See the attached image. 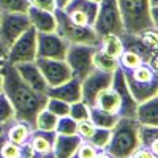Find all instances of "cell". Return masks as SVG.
Here are the masks:
<instances>
[{"label": "cell", "mask_w": 158, "mask_h": 158, "mask_svg": "<svg viewBox=\"0 0 158 158\" xmlns=\"http://www.w3.org/2000/svg\"><path fill=\"white\" fill-rule=\"evenodd\" d=\"M95 125L92 123L89 118L87 120H82V122H79V125H77V131L81 133V136L82 138H87V139H90V136L94 135V131H95Z\"/></svg>", "instance_id": "37"}, {"label": "cell", "mask_w": 158, "mask_h": 158, "mask_svg": "<svg viewBox=\"0 0 158 158\" xmlns=\"http://www.w3.org/2000/svg\"><path fill=\"white\" fill-rule=\"evenodd\" d=\"M6 52H8V48L3 44V41L0 40V54H3V56H6Z\"/></svg>", "instance_id": "45"}, {"label": "cell", "mask_w": 158, "mask_h": 158, "mask_svg": "<svg viewBox=\"0 0 158 158\" xmlns=\"http://www.w3.org/2000/svg\"><path fill=\"white\" fill-rule=\"evenodd\" d=\"M94 65H95L97 70L109 71V73H114L118 68L117 60L114 57L108 56L106 52H101V51H95V54H94Z\"/></svg>", "instance_id": "24"}, {"label": "cell", "mask_w": 158, "mask_h": 158, "mask_svg": "<svg viewBox=\"0 0 158 158\" xmlns=\"http://www.w3.org/2000/svg\"><path fill=\"white\" fill-rule=\"evenodd\" d=\"M141 123L133 117H120L111 130L108 152L112 158H128L141 146L139 141Z\"/></svg>", "instance_id": "2"}, {"label": "cell", "mask_w": 158, "mask_h": 158, "mask_svg": "<svg viewBox=\"0 0 158 158\" xmlns=\"http://www.w3.org/2000/svg\"><path fill=\"white\" fill-rule=\"evenodd\" d=\"M52 144H54V141H49V138L48 136H44V135H38V136H35L33 138V142H32V147H33V150L35 152H38V153H48L49 150H51V147H52Z\"/></svg>", "instance_id": "34"}, {"label": "cell", "mask_w": 158, "mask_h": 158, "mask_svg": "<svg viewBox=\"0 0 158 158\" xmlns=\"http://www.w3.org/2000/svg\"><path fill=\"white\" fill-rule=\"evenodd\" d=\"M6 60L11 65L36 60V30L33 27H29L8 48Z\"/></svg>", "instance_id": "7"}, {"label": "cell", "mask_w": 158, "mask_h": 158, "mask_svg": "<svg viewBox=\"0 0 158 158\" xmlns=\"http://www.w3.org/2000/svg\"><path fill=\"white\" fill-rule=\"evenodd\" d=\"M0 135H2V128H0Z\"/></svg>", "instance_id": "51"}, {"label": "cell", "mask_w": 158, "mask_h": 158, "mask_svg": "<svg viewBox=\"0 0 158 158\" xmlns=\"http://www.w3.org/2000/svg\"><path fill=\"white\" fill-rule=\"evenodd\" d=\"M19 76L22 77V81L27 84L30 89H33L35 92L41 95H46L48 90H49V85L46 82V79L43 77L41 71H40L38 65L35 62H24V63H18L15 65Z\"/></svg>", "instance_id": "14"}, {"label": "cell", "mask_w": 158, "mask_h": 158, "mask_svg": "<svg viewBox=\"0 0 158 158\" xmlns=\"http://www.w3.org/2000/svg\"><path fill=\"white\" fill-rule=\"evenodd\" d=\"M67 16L81 27H90L94 25L97 13H98V3L92 0H71V2L63 8Z\"/></svg>", "instance_id": "12"}, {"label": "cell", "mask_w": 158, "mask_h": 158, "mask_svg": "<svg viewBox=\"0 0 158 158\" xmlns=\"http://www.w3.org/2000/svg\"><path fill=\"white\" fill-rule=\"evenodd\" d=\"M68 43L59 33H38L36 32V59H54L65 60L68 51Z\"/></svg>", "instance_id": "9"}, {"label": "cell", "mask_w": 158, "mask_h": 158, "mask_svg": "<svg viewBox=\"0 0 158 158\" xmlns=\"http://www.w3.org/2000/svg\"><path fill=\"white\" fill-rule=\"evenodd\" d=\"M0 13H2V11H0Z\"/></svg>", "instance_id": "53"}, {"label": "cell", "mask_w": 158, "mask_h": 158, "mask_svg": "<svg viewBox=\"0 0 158 158\" xmlns=\"http://www.w3.org/2000/svg\"><path fill=\"white\" fill-rule=\"evenodd\" d=\"M150 147H152V150H153V153L158 156V139H155L152 144H150Z\"/></svg>", "instance_id": "44"}, {"label": "cell", "mask_w": 158, "mask_h": 158, "mask_svg": "<svg viewBox=\"0 0 158 158\" xmlns=\"http://www.w3.org/2000/svg\"><path fill=\"white\" fill-rule=\"evenodd\" d=\"M29 3H30V6L44 10V11H51V13H54V10H56L54 0H29Z\"/></svg>", "instance_id": "38"}, {"label": "cell", "mask_w": 158, "mask_h": 158, "mask_svg": "<svg viewBox=\"0 0 158 158\" xmlns=\"http://www.w3.org/2000/svg\"><path fill=\"white\" fill-rule=\"evenodd\" d=\"M54 16H56V33L62 36L68 44H92L97 46L101 38L97 35V32L90 27H81L71 22V19L67 16V13L63 10L56 8L54 10Z\"/></svg>", "instance_id": "4"}, {"label": "cell", "mask_w": 158, "mask_h": 158, "mask_svg": "<svg viewBox=\"0 0 158 158\" xmlns=\"http://www.w3.org/2000/svg\"><path fill=\"white\" fill-rule=\"evenodd\" d=\"M150 2V6H156L158 5V0H149Z\"/></svg>", "instance_id": "49"}, {"label": "cell", "mask_w": 158, "mask_h": 158, "mask_svg": "<svg viewBox=\"0 0 158 158\" xmlns=\"http://www.w3.org/2000/svg\"><path fill=\"white\" fill-rule=\"evenodd\" d=\"M29 0H0V11L5 13H27Z\"/></svg>", "instance_id": "26"}, {"label": "cell", "mask_w": 158, "mask_h": 158, "mask_svg": "<svg viewBox=\"0 0 158 158\" xmlns=\"http://www.w3.org/2000/svg\"><path fill=\"white\" fill-rule=\"evenodd\" d=\"M158 139V127H147L142 125L139 128V141L144 146H150V144Z\"/></svg>", "instance_id": "33"}, {"label": "cell", "mask_w": 158, "mask_h": 158, "mask_svg": "<svg viewBox=\"0 0 158 158\" xmlns=\"http://www.w3.org/2000/svg\"><path fill=\"white\" fill-rule=\"evenodd\" d=\"M97 48L92 44H70L65 62L73 73V77L84 81V79L95 70L94 65V54Z\"/></svg>", "instance_id": "6"}, {"label": "cell", "mask_w": 158, "mask_h": 158, "mask_svg": "<svg viewBox=\"0 0 158 158\" xmlns=\"http://www.w3.org/2000/svg\"><path fill=\"white\" fill-rule=\"evenodd\" d=\"M150 16H152L153 27L158 29V5L156 6H150Z\"/></svg>", "instance_id": "41"}, {"label": "cell", "mask_w": 158, "mask_h": 158, "mask_svg": "<svg viewBox=\"0 0 158 158\" xmlns=\"http://www.w3.org/2000/svg\"><path fill=\"white\" fill-rule=\"evenodd\" d=\"M141 40L144 41V44H146L147 48H150L152 51L158 49V33H156V32H152V29L142 32Z\"/></svg>", "instance_id": "36"}, {"label": "cell", "mask_w": 158, "mask_h": 158, "mask_svg": "<svg viewBox=\"0 0 158 158\" xmlns=\"http://www.w3.org/2000/svg\"><path fill=\"white\" fill-rule=\"evenodd\" d=\"M3 90V74H2V71H0V92Z\"/></svg>", "instance_id": "46"}, {"label": "cell", "mask_w": 158, "mask_h": 158, "mask_svg": "<svg viewBox=\"0 0 158 158\" xmlns=\"http://www.w3.org/2000/svg\"><path fill=\"white\" fill-rule=\"evenodd\" d=\"M131 156L133 158H155L152 152H149V150H138V149L135 150V153Z\"/></svg>", "instance_id": "40"}, {"label": "cell", "mask_w": 158, "mask_h": 158, "mask_svg": "<svg viewBox=\"0 0 158 158\" xmlns=\"http://www.w3.org/2000/svg\"><path fill=\"white\" fill-rule=\"evenodd\" d=\"M111 139V130L108 128H95L94 135L90 136V141L97 147H106Z\"/></svg>", "instance_id": "32"}, {"label": "cell", "mask_w": 158, "mask_h": 158, "mask_svg": "<svg viewBox=\"0 0 158 158\" xmlns=\"http://www.w3.org/2000/svg\"><path fill=\"white\" fill-rule=\"evenodd\" d=\"M92 2H97V3H100V0H92Z\"/></svg>", "instance_id": "50"}, {"label": "cell", "mask_w": 158, "mask_h": 158, "mask_svg": "<svg viewBox=\"0 0 158 158\" xmlns=\"http://www.w3.org/2000/svg\"><path fill=\"white\" fill-rule=\"evenodd\" d=\"M35 63L38 65L40 71L49 87H56L63 82H67L68 79L73 77V73L68 67V63L65 60H54V59H36Z\"/></svg>", "instance_id": "11"}, {"label": "cell", "mask_w": 158, "mask_h": 158, "mask_svg": "<svg viewBox=\"0 0 158 158\" xmlns=\"http://www.w3.org/2000/svg\"><path fill=\"white\" fill-rule=\"evenodd\" d=\"M46 109L52 114H56L57 117H65L70 114V104L65 103L62 100H57V98H49L48 97V101H46Z\"/></svg>", "instance_id": "27"}, {"label": "cell", "mask_w": 158, "mask_h": 158, "mask_svg": "<svg viewBox=\"0 0 158 158\" xmlns=\"http://www.w3.org/2000/svg\"><path fill=\"white\" fill-rule=\"evenodd\" d=\"M3 94L10 100L13 109H15V117L21 122H25L35 127V118L38 112L46 108L48 95H41L30 89L22 81L15 65L6 63L3 70Z\"/></svg>", "instance_id": "1"}, {"label": "cell", "mask_w": 158, "mask_h": 158, "mask_svg": "<svg viewBox=\"0 0 158 158\" xmlns=\"http://www.w3.org/2000/svg\"><path fill=\"white\" fill-rule=\"evenodd\" d=\"M128 158H133V156H128Z\"/></svg>", "instance_id": "52"}, {"label": "cell", "mask_w": 158, "mask_h": 158, "mask_svg": "<svg viewBox=\"0 0 158 158\" xmlns=\"http://www.w3.org/2000/svg\"><path fill=\"white\" fill-rule=\"evenodd\" d=\"M120 60H122V65L125 68H128V70H133V68L139 67V65L142 63V59L138 54H135L133 51L122 52V54H120Z\"/></svg>", "instance_id": "35"}, {"label": "cell", "mask_w": 158, "mask_h": 158, "mask_svg": "<svg viewBox=\"0 0 158 158\" xmlns=\"http://www.w3.org/2000/svg\"><path fill=\"white\" fill-rule=\"evenodd\" d=\"M77 156L79 158H95L97 156V150H95L94 146H90V144H84V146H79Z\"/></svg>", "instance_id": "39"}, {"label": "cell", "mask_w": 158, "mask_h": 158, "mask_svg": "<svg viewBox=\"0 0 158 158\" xmlns=\"http://www.w3.org/2000/svg\"><path fill=\"white\" fill-rule=\"evenodd\" d=\"M103 52H106L108 56L117 59V57H120V54L123 52V44H122V40L120 36H117V35H106V36H103Z\"/></svg>", "instance_id": "25"}, {"label": "cell", "mask_w": 158, "mask_h": 158, "mask_svg": "<svg viewBox=\"0 0 158 158\" xmlns=\"http://www.w3.org/2000/svg\"><path fill=\"white\" fill-rule=\"evenodd\" d=\"M71 2V0H54V3H56V8L59 10H63L65 6H67L68 3Z\"/></svg>", "instance_id": "42"}, {"label": "cell", "mask_w": 158, "mask_h": 158, "mask_svg": "<svg viewBox=\"0 0 158 158\" xmlns=\"http://www.w3.org/2000/svg\"><path fill=\"white\" fill-rule=\"evenodd\" d=\"M122 44L127 46V51H133L135 54H138L142 60L149 62L153 56V51L150 48H147L144 44V41L141 40L139 35H131V33H122Z\"/></svg>", "instance_id": "21"}, {"label": "cell", "mask_w": 158, "mask_h": 158, "mask_svg": "<svg viewBox=\"0 0 158 158\" xmlns=\"http://www.w3.org/2000/svg\"><path fill=\"white\" fill-rule=\"evenodd\" d=\"M95 108L108 111V112H117V111H120V97L117 95V92L112 87L104 89L97 95Z\"/></svg>", "instance_id": "20"}, {"label": "cell", "mask_w": 158, "mask_h": 158, "mask_svg": "<svg viewBox=\"0 0 158 158\" xmlns=\"http://www.w3.org/2000/svg\"><path fill=\"white\" fill-rule=\"evenodd\" d=\"M95 158H112L111 155H106V153H101V155H97Z\"/></svg>", "instance_id": "47"}, {"label": "cell", "mask_w": 158, "mask_h": 158, "mask_svg": "<svg viewBox=\"0 0 158 158\" xmlns=\"http://www.w3.org/2000/svg\"><path fill=\"white\" fill-rule=\"evenodd\" d=\"M13 117H15V109H13L6 95L0 92V123H6Z\"/></svg>", "instance_id": "30"}, {"label": "cell", "mask_w": 158, "mask_h": 158, "mask_svg": "<svg viewBox=\"0 0 158 158\" xmlns=\"http://www.w3.org/2000/svg\"><path fill=\"white\" fill-rule=\"evenodd\" d=\"M94 30L97 32L100 38L106 35L120 36L125 32L117 0H100L98 13L94 22Z\"/></svg>", "instance_id": "5"}, {"label": "cell", "mask_w": 158, "mask_h": 158, "mask_svg": "<svg viewBox=\"0 0 158 158\" xmlns=\"http://www.w3.org/2000/svg\"><path fill=\"white\" fill-rule=\"evenodd\" d=\"M89 117H90V122L97 128H108V130H112L115 123L118 122V118H120L115 112H108L95 106L89 108Z\"/></svg>", "instance_id": "22"}, {"label": "cell", "mask_w": 158, "mask_h": 158, "mask_svg": "<svg viewBox=\"0 0 158 158\" xmlns=\"http://www.w3.org/2000/svg\"><path fill=\"white\" fill-rule=\"evenodd\" d=\"M156 95H158V94H156Z\"/></svg>", "instance_id": "54"}, {"label": "cell", "mask_w": 158, "mask_h": 158, "mask_svg": "<svg viewBox=\"0 0 158 158\" xmlns=\"http://www.w3.org/2000/svg\"><path fill=\"white\" fill-rule=\"evenodd\" d=\"M32 27L27 13H0V40L10 48L16 40Z\"/></svg>", "instance_id": "8"}, {"label": "cell", "mask_w": 158, "mask_h": 158, "mask_svg": "<svg viewBox=\"0 0 158 158\" xmlns=\"http://www.w3.org/2000/svg\"><path fill=\"white\" fill-rule=\"evenodd\" d=\"M149 62L152 63V67H153V68L158 71V56H152V59H150Z\"/></svg>", "instance_id": "43"}, {"label": "cell", "mask_w": 158, "mask_h": 158, "mask_svg": "<svg viewBox=\"0 0 158 158\" xmlns=\"http://www.w3.org/2000/svg\"><path fill=\"white\" fill-rule=\"evenodd\" d=\"M135 118L141 125L158 127V95H153L146 101L138 103Z\"/></svg>", "instance_id": "17"}, {"label": "cell", "mask_w": 158, "mask_h": 158, "mask_svg": "<svg viewBox=\"0 0 158 158\" xmlns=\"http://www.w3.org/2000/svg\"><path fill=\"white\" fill-rule=\"evenodd\" d=\"M46 95L49 98L62 100V101L68 103V104L81 101V81L76 79V77H71V79H68L67 82H63L60 85L49 87Z\"/></svg>", "instance_id": "15"}, {"label": "cell", "mask_w": 158, "mask_h": 158, "mask_svg": "<svg viewBox=\"0 0 158 158\" xmlns=\"http://www.w3.org/2000/svg\"><path fill=\"white\" fill-rule=\"evenodd\" d=\"M22 146L0 136V158H35V150L32 146Z\"/></svg>", "instance_id": "19"}, {"label": "cell", "mask_w": 158, "mask_h": 158, "mask_svg": "<svg viewBox=\"0 0 158 158\" xmlns=\"http://www.w3.org/2000/svg\"><path fill=\"white\" fill-rule=\"evenodd\" d=\"M27 16H29V21H30V24H32V27H33L38 33H51V32H56L57 24H56L54 13L40 10V8H35V6H29Z\"/></svg>", "instance_id": "16"}, {"label": "cell", "mask_w": 158, "mask_h": 158, "mask_svg": "<svg viewBox=\"0 0 158 158\" xmlns=\"http://www.w3.org/2000/svg\"><path fill=\"white\" fill-rule=\"evenodd\" d=\"M56 130L59 131V135H76L77 123H76V120H73L71 117L65 115V117H60V120L57 122Z\"/></svg>", "instance_id": "31"}, {"label": "cell", "mask_w": 158, "mask_h": 158, "mask_svg": "<svg viewBox=\"0 0 158 158\" xmlns=\"http://www.w3.org/2000/svg\"><path fill=\"white\" fill-rule=\"evenodd\" d=\"M57 122H59V117L44 108L38 112L35 118V128H38L40 131H44V133H52L57 127Z\"/></svg>", "instance_id": "23"}, {"label": "cell", "mask_w": 158, "mask_h": 158, "mask_svg": "<svg viewBox=\"0 0 158 158\" xmlns=\"http://www.w3.org/2000/svg\"><path fill=\"white\" fill-rule=\"evenodd\" d=\"M111 87L117 92V95L120 97V111H122V117H136V108L138 103L135 101L133 95L128 89L127 79L123 74V70L117 68L112 73V84Z\"/></svg>", "instance_id": "13"}, {"label": "cell", "mask_w": 158, "mask_h": 158, "mask_svg": "<svg viewBox=\"0 0 158 158\" xmlns=\"http://www.w3.org/2000/svg\"><path fill=\"white\" fill-rule=\"evenodd\" d=\"M112 84V73L94 70L84 81H81V101H84L89 108L95 106L97 95L101 90L109 89Z\"/></svg>", "instance_id": "10"}, {"label": "cell", "mask_w": 158, "mask_h": 158, "mask_svg": "<svg viewBox=\"0 0 158 158\" xmlns=\"http://www.w3.org/2000/svg\"><path fill=\"white\" fill-rule=\"evenodd\" d=\"M79 146H81V139L76 135H60L54 139V155L56 158H71Z\"/></svg>", "instance_id": "18"}, {"label": "cell", "mask_w": 158, "mask_h": 158, "mask_svg": "<svg viewBox=\"0 0 158 158\" xmlns=\"http://www.w3.org/2000/svg\"><path fill=\"white\" fill-rule=\"evenodd\" d=\"M43 158H56V155H54V153H49V152H48V153H44V156H43Z\"/></svg>", "instance_id": "48"}, {"label": "cell", "mask_w": 158, "mask_h": 158, "mask_svg": "<svg viewBox=\"0 0 158 158\" xmlns=\"http://www.w3.org/2000/svg\"><path fill=\"white\" fill-rule=\"evenodd\" d=\"M73 120L76 122H82L89 118V106L84 101H76L70 104V114H68Z\"/></svg>", "instance_id": "29"}, {"label": "cell", "mask_w": 158, "mask_h": 158, "mask_svg": "<svg viewBox=\"0 0 158 158\" xmlns=\"http://www.w3.org/2000/svg\"><path fill=\"white\" fill-rule=\"evenodd\" d=\"M27 136H29V128H27L25 123H18L16 127H13L8 131V139L11 142H15V144H19V146L25 144Z\"/></svg>", "instance_id": "28"}, {"label": "cell", "mask_w": 158, "mask_h": 158, "mask_svg": "<svg viewBox=\"0 0 158 158\" xmlns=\"http://www.w3.org/2000/svg\"><path fill=\"white\" fill-rule=\"evenodd\" d=\"M125 33L141 35L153 27L149 0H117Z\"/></svg>", "instance_id": "3"}]
</instances>
